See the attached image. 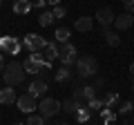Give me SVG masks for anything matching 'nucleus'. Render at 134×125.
Returning <instances> with one entry per match:
<instances>
[{
	"label": "nucleus",
	"instance_id": "14",
	"mask_svg": "<svg viewBox=\"0 0 134 125\" xmlns=\"http://www.w3.org/2000/svg\"><path fill=\"white\" fill-rule=\"evenodd\" d=\"M92 27H94V18H90V16H81V18H76V31L87 34V31H92Z\"/></svg>",
	"mask_w": 134,
	"mask_h": 125
},
{
	"label": "nucleus",
	"instance_id": "41",
	"mask_svg": "<svg viewBox=\"0 0 134 125\" xmlns=\"http://www.w3.org/2000/svg\"><path fill=\"white\" fill-rule=\"evenodd\" d=\"M0 5H2V0H0Z\"/></svg>",
	"mask_w": 134,
	"mask_h": 125
},
{
	"label": "nucleus",
	"instance_id": "21",
	"mask_svg": "<svg viewBox=\"0 0 134 125\" xmlns=\"http://www.w3.org/2000/svg\"><path fill=\"white\" fill-rule=\"evenodd\" d=\"M54 11H43L40 14V18H38V22H40V27H49V25H54Z\"/></svg>",
	"mask_w": 134,
	"mask_h": 125
},
{
	"label": "nucleus",
	"instance_id": "20",
	"mask_svg": "<svg viewBox=\"0 0 134 125\" xmlns=\"http://www.w3.org/2000/svg\"><path fill=\"white\" fill-rule=\"evenodd\" d=\"M100 118H103V123H105V125H112L116 121V114L110 110V107H103V110H100Z\"/></svg>",
	"mask_w": 134,
	"mask_h": 125
},
{
	"label": "nucleus",
	"instance_id": "19",
	"mask_svg": "<svg viewBox=\"0 0 134 125\" xmlns=\"http://www.w3.org/2000/svg\"><path fill=\"white\" fill-rule=\"evenodd\" d=\"M103 36H105V43L110 45V47H116V45L121 43V36L116 34V31H110V29H103Z\"/></svg>",
	"mask_w": 134,
	"mask_h": 125
},
{
	"label": "nucleus",
	"instance_id": "16",
	"mask_svg": "<svg viewBox=\"0 0 134 125\" xmlns=\"http://www.w3.org/2000/svg\"><path fill=\"white\" fill-rule=\"evenodd\" d=\"M34 9V2H31V0H16V2H14V11H16V14H27V11H31Z\"/></svg>",
	"mask_w": 134,
	"mask_h": 125
},
{
	"label": "nucleus",
	"instance_id": "37",
	"mask_svg": "<svg viewBox=\"0 0 134 125\" xmlns=\"http://www.w3.org/2000/svg\"><path fill=\"white\" fill-rule=\"evenodd\" d=\"M123 125H132V123H123Z\"/></svg>",
	"mask_w": 134,
	"mask_h": 125
},
{
	"label": "nucleus",
	"instance_id": "30",
	"mask_svg": "<svg viewBox=\"0 0 134 125\" xmlns=\"http://www.w3.org/2000/svg\"><path fill=\"white\" fill-rule=\"evenodd\" d=\"M45 5H47V0H34V7H36V9H43Z\"/></svg>",
	"mask_w": 134,
	"mask_h": 125
},
{
	"label": "nucleus",
	"instance_id": "42",
	"mask_svg": "<svg viewBox=\"0 0 134 125\" xmlns=\"http://www.w3.org/2000/svg\"><path fill=\"white\" fill-rule=\"evenodd\" d=\"M132 125H134V121H132Z\"/></svg>",
	"mask_w": 134,
	"mask_h": 125
},
{
	"label": "nucleus",
	"instance_id": "12",
	"mask_svg": "<svg viewBox=\"0 0 134 125\" xmlns=\"http://www.w3.org/2000/svg\"><path fill=\"white\" fill-rule=\"evenodd\" d=\"M40 56H43V60L47 62V65H52V62L58 58V45L56 43H47V45H45V49L40 52Z\"/></svg>",
	"mask_w": 134,
	"mask_h": 125
},
{
	"label": "nucleus",
	"instance_id": "8",
	"mask_svg": "<svg viewBox=\"0 0 134 125\" xmlns=\"http://www.w3.org/2000/svg\"><path fill=\"white\" fill-rule=\"evenodd\" d=\"M23 65H25V72H27V74H38L40 69H43L45 60H43V56H40V54H31V56H29Z\"/></svg>",
	"mask_w": 134,
	"mask_h": 125
},
{
	"label": "nucleus",
	"instance_id": "17",
	"mask_svg": "<svg viewBox=\"0 0 134 125\" xmlns=\"http://www.w3.org/2000/svg\"><path fill=\"white\" fill-rule=\"evenodd\" d=\"M72 76H74V72L67 67V65H63V67L56 72V83H69V81H72Z\"/></svg>",
	"mask_w": 134,
	"mask_h": 125
},
{
	"label": "nucleus",
	"instance_id": "10",
	"mask_svg": "<svg viewBox=\"0 0 134 125\" xmlns=\"http://www.w3.org/2000/svg\"><path fill=\"white\" fill-rule=\"evenodd\" d=\"M47 89H49V87H47V81H40V78H36V81H34L31 85H29L27 94H29V96H34V98H40V96L45 98Z\"/></svg>",
	"mask_w": 134,
	"mask_h": 125
},
{
	"label": "nucleus",
	"instance_id": "18",
	"mask_svg": "<svg viewBox=\"0 0 134 125\" xmlns=\"http://www.w3.org/2000/svg\"><path fill=\"white\" fill-rule=\"evenodd\" d=\"M54 38H56V43H58V45L69 43V29H67V27H58L56 31H54Z\"/></svg>",
	"mask_w": 134,
	"mask_h": 125
},
{
	"label": "nucleus",
	"instance_id": "5",
	"mask_svg": "<svg viewBox=\"0 0 134 125\" xmlns=\"http://www.w3.org/2000/svg\"><path fill=\"white\" fill-rule=\"evenodd\" d=\"M23 45H25V49H27L29 54H40L47 43H45V38L38 36V34H27V38H25Z\"/></svg>",
	"mask_w": 134,
	"mask_h": 125
},
{
	"label": "nucleus",
	"instance_id": "29",
	"mask_svg": "<svg viewBox=\"0 0 134 125\" xmlns=\"http://www.w3.org/2000/svg\"><path fill=\"white\" fill-rule=\"evenodd\" d=\"M67 14V9H65V7H60V5H58V7H54V18H63V16H65Z\"/></svg>",
	"mask_w": 134,
	"mask_h": 125
},
{
	"label": "nucleus",
	"instance_id": "33",
	"mask_svg": "<svg viewBox=\"0 0 134 125\" xmlns=\"http://www.w3.org/2000/svg\"><path fill=\"white\" fill-rule=\"evenodd\" d=\"M105 85V81H103V78H96V89H98V87H103Z\"/></svg>",
	"mask_w": 134,
	"mask_h": 125
},
{
	"label": "nucleus",
	"instance_id": "6",
	"mask_svg": "<svg viewBox=\"0 0 134 125\" xmlns=\"http://www.w3.org/2000/svg\"><path fill=\"white\" fill-rule=\"evenodd\" d=\"M20 40L14 38V36H5V38H0V52L9 54V56H16V54H20Z\"/></svg>",
	"mask_w": 134,
	"mask_h": 125
},
{
	"label": "nucleus",
	"instance_id": "32",
	"mask_svg": "<svg viewBox=\"0 0 134 125\" xmlns=\"http://www.w3.org/2000/svg\"><path fill=\"white\" fill-rule=\"evenodd\" d=\"M5 67H7V65H5V58H2V52H0V74L5 72Z\"/></svg>",
	"mask_w": 134,
	"mask_h": 125
},
{
	"label": "nucleus",
	"instance_id": "22",
	"mask_svg": "<svg viewBox=\"0 0 134 125\" xmlns=\"http://www.w3.org/2000/svg\"><path fill=\"white\" fill-rule=\"evenodd\" d=\"M78 107H81V105H78V103L74 101V98H69V101H65V103H63V112H67V114H76V112H78Z\"/></svg>",
	"mask_w": 134,
	"mask_h": 125
},
{
	"label": "nucleus",
	"instance_id": "23",
	"mask_svg": "<svg viewBox=\"0 0 134 125\" xmlns=\"http://www.w3.org/2000/svg\"><path fill=\"white\" fill-rule=\"evenodd\" d=\"M45 116H40V114H29V118H27V125H45Z\"/></svg>",
	"mask_w": 134,
	"mask_h": 125
},
{
	"label": "nucleus",
	"instance_id": "28",
	"mask_svg": "<svg viewBox=\"0 0 134 125\" xmlns=\"http://www.w3.org/2000/svg\"><path fill=\"white\" fill-rule=\"evenodd\" d=\"M87 107H90L92 112H94V110H100V107H103V101H98V98H92V101L87 103Z\"/></svg>",
	"mask_w": 134,
	"mask_h": 125
},
{
	"label": "nucleus",
	"instance_id": "1",
	"mask_svg": "<svg viewBox=\"0 0 134 125\" xmlns=\"http://www.w3.org/2000/svg\"><path fill=\"white\" fill-rule=\"evenodd\" d=\"M96 74H98V62H96V58L90 56V54L78 56V60H76V76L78 78H90V76H96Z\"/></svg>",
	"mask_w": 134,
	"mask_h": 125
},
{
	"label": "nucleus",
	"instance_id": "24",
	"mask_svg": "<svg viewBox=\"0 0 134 125\" xmlns=\"http://www.w3.org/2000/svg\"><path fill=\"white\" fill-rule=\"evenodd\" d=\"M83 96H85V101H87V103H90L92 98H96V87L85 85V87H83Z\"/></svg>",
	"mask_w": 134,
	"mask_h": 125
},
{
	"label": "nucleus",
	"instance_id": "34",
	"mask_svg": "<svg viewBox=\"0 0 134 125\" xmlns=\"http://www.w3.org/2000/svg\"><path fill=\"white\" fill-rule=\"evenodd\" d=\"M47 2H49V5H54V7H58V5H60V0H47Z\"/></svg>",
	"mask_w": 134,
	"mask_h": 125
},
{
	"label": "nucleus",
	"instance_id": "26",
	"mask_svg": "<svg viewBox=\"0 0 134 125\" xmlns=\"http://www.w3.org/2000/svg\"><path fill=\"white\" fill-rule=\"evenodd\" d=\"M134 110V103L132 101H123V103H121V105H119V114H130V112H132Z\"/></svg>",
	"mask_w": 134,
	"mask_h": 125
},
{
	"label": "nucleus",
	"instance_id": "2",
	"mask_svg": "<svg viewBox=\"0 0 134 125\" xmlns=\"http://www.w3.org/2000/svg\"><path fill=\"white\" fill-rule=\"evenodd\" d=\"M25 65H20V62L11 60L9 65L5 67V72H2V78H5V85L7 87H14V85H20L25 78Z\"/></svg>",
	"mask_w": 134,
	"mask_h": 125
},
{
	"label": "nucleus",
	"instance_id": "9",
	"mask_svg": "<svg viewBox=\"0 0 134 125\" xmlns=\"http://www.w3.org/2000/svg\"><path fill=\"white\" fill-rule=\"evenodd\" d=\"M16 105H18L20 112H25V114H34V110H36V98L29 96V94H23V96H18V101H16Z\"/></svg>",
	"mask_w": 134,
	"mask_h": 125
},
{
	"label": "nucleus",
	"instance_id": "11",
	"mask_svg": "<svg viewBox=\"0 0 134 125\" xmlns=\"http://www.w3.org/2000/svg\"><path fill=\"white\" fill-rule=\"evenodd\" d=\"M134 25V16H132V11H125V14H119L116 16V20H114V27L116 29H130Z\"/></svg>",
	"mask_w": 134,
	"mask_h": 125
},
{
	"label": "nucleus",
	"instance_id": "4",
	"mask_svg": "<svg viewBox=\"0 0 134 125\" xmlns=\"http://www.w3.org/2000/svg\"><path fill=\"white\" fill-rule=\"evenodd\" d=\"M58 60L63 62V65H76V45L72 43H65V45H58Z\"/></svg>",
	"mask_w": 134,
	"mask_h": 125
},
{
	"label": "nucleus",
	"instance_id": "36",
	"mask_svg": "<svg viewBox=\"0 0 134 125\" xmlns=\"http://www.w3.org/2000/svg\"><path fill=\"white\" fill-rule=\"evenodd\" d=\"M14 125H27V123H14Z\"/></svg>",
	"mask_w": 134,
	"mask_h": 125
},
{
	"label": "nucleus",
	"instance_id": "40",
	"mask_svg": "<svg viewBox=\"0 0 134 125\" xmlns=\"http://www.w3.org/2000/svg\"><path fill=\"white\" fill-rule=\"evenodd\" d=\"M132 16H134V9H132Z\"/></svg>",
	"mask_w": 134,
	"mask_h": 125
},
{
	"label": "nucleus",
	"instance_id": "38",
	"mask_svg": "<svg viewBox=\"0 0 134 125\" xmlns=\"http://www.w3.org/2000/svg\"><path fill=\"white\" fill-rule=\"evenodd\" d=\"M60 125H69V123H60Z\"/></svg>",
	"mask_w": 134,
	"mask_h": 125
},
{
	"label": "nucleus",
	"instance_id": "13",
	"mask_svg": "<svg viewBox=\"0 0 134 125\" xmlns=\"http://www.w3.org/2000/svg\"><path fill=\"white\" fill-rule=\"evenodd\" d=\"M16 101H18V96H16L14 87H2L0 89V105H11Z\"/></svg>",
	"mask_w": 134,
	"mask_h": 125
},
{
	"label": "nucleus",
	"instance_id": "31",
	"mask_svg": "<svg viewBox=\"0 0 134 125\" xmlns=\"http://www.w3.org/2000/svg\"><path fill=\"white\" fill-rule=\"evenodd\" d=\"M123 7L125 9H134V0H123Z\"/></svg>",
	"mask_w": 134,
	"mask_h": 125
},
{
	"label": "nucleus",
	"instance_id": "7",
	"mask_svg": "<svg viewBox=\"0 0 134 125\" xmlns=\"http://www.w3.org/2000/svg\"><path fill=\"white\" fill-rule=\"evenodd\" d=\"M96 20L100 22V27L103 29H110V25L116 20V14L112 7H100L98 11H96Z\"/></svg>",
	"mask_w": 134,
	"mask_h": 125
},
{
	"label": "nucleus",
	"instance_id": "35",
	"mask_svg": "<svg viewBox=\"0 0 134 125\" xmlns=\"http://www.w3.org/2000/svg\"><path fill=\"white\" fill-rule=\"evenodd\" d=\"M130 74L134 76V62H130Z\"/></svg>",
	"mask_w": 134,
	"mask_h": 125
},
{
	"label": "nucleus",
	"instance_id": "25",
	"mask_svg": "<svg viewBox=\"0 0 134 125\" xmlns=\"http://www.w3.org/2000/svg\"><path fill=\"white\" fill-rule=\"evenodd\" d=\"M90 114H92V110H85V107H78V112H76V118L81 121V123H85V121H90Z\"/></svg>",
	"mask_w": 134,
	"mask_h": 125
},
{
	"label": "nucleus",
	"instance_id": "15",
	"mask_svg": "<svg viewBox=\"0 0 134 125\" xmlns=\"http://www.w3.org/2000/svg\"><path fill=\"white\" fill-rule=\"evenodd\" d=\"M116 105H121V96L116 94V92H107L105 96H103V107H116Z\"/></svg>",
	"mask_w": 134,
	"mask_h": 125
},
{
	"label": "nucleus",
	"instance_id": "3",
	"mask_svg": "<svg viewBox=\"0 0 134 125\" xmlns=\"http://www.w3.org/2000/svg\"><path fill=\"white\" fill-rule=\"evenodd\" d=\"M60 107H63V105L56 101V98L45 96V98H40V103H38V114L45 116V118H52V116L58 114V110H60Z\"/></svg>",
	"mask_w": 134,
	"mask_h": 125
},
{
	"label": "nucleus",
	"instance_id": "39",
	"mask_svg": "<svg viewBox=\"0 0 134 125\" xmlns=\"http://www.w3.org/2000/svg\"><path fill=\"white\" fill-rule=\"evenodd\" d=\"M132 89H134V83H132Z\"/></svg>",
	"mask_w": 134,
	"mask_h": 125
},
{
	"label": "nucleus",
	"instance_id": "27",
	"mask_svg": "<svg viewBox=\"0 0 134 125\" xmlns=\"http://www.w3.org/2000/svg\"><path fill=\"white\" fill-rule=\"evenodd\" d=\"M74 101H76L78 103V105H83V103H85V96H83V87H81V89H74Z\"/></svg>",
	"mask_w": 134,
	"mask_h": 125
},
{
	"label": "nucleus",
	"instance_id": "43",
	"mask_svg": "<svg viewBox=\"0 0 134 125\" xmlns=\"http://www.w3.org/2000/svg\"><path fill=\"white\" fill-rule=\"evenodd\" d=\"M132 103H134V101H132Z\"/></svg>",
	"mask_w": 134,
	"mask_h": 125
}]
</instances>
